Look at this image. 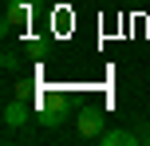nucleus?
<instances>
[{
    "mask_svg": "<svg viewBox=\"0 0 150 146\" xmlns=\"http://www.w3.org/2000/svg\"><path fill=\"white\" fill-rule=\"evenodd\" d=\"M32 8H36V0H8L4 4V36H12L20 24L32 20Z\"/></svg>",
    "mask_w": 150,
    "mask_h": 146,
    "instance_id": "f03ea898",
    "label": "nucleus"
},
{
    "mask_svg": "<svg viewBox=\"0 0 150 146\" xmlns=\"http://www.w3.org/2000/svg\"><path fill=\"white\" fill-rule=\"evenodd\" d=\"M75 126H79V134L83 138H99V134L107 130V118H103V111H79V118H75Z\"/></svg>",
    "mask_w": 150,
    "mask_h": 146,
    "instance_id": "20e7f679",
    "label": "nucleus"
},
{
    "mask_svg": "<svg viewBox=\"0 0 150 146\" xmlns=\"http://www.w3.org/2000/svg\"><path fill=\"white\" fill-rule=\"evenodd\" d=\"M28 118H32V99L12 95V99L4 103V126H8V130H16V126H24Z\"/></svg>",
    "mask_w": 150,
    "mask_h": 146,
    "instance_id": "7ed1b4c3",
    "label": "nucleus"
},
{
    "mask_svg": "<svg viewBox=\"0 0 150 146\" xmlns=\"http://www.w3.org/2000/svg\"><path fill=\"white\" fill-rule=\"evenodd\" d=\"M0 63H4V71H16V67H20V55H16V51H4Z\"/></svg>",
    "mask_w": 150,
    "mask_h": 146,
    "instance_id": "423d86ee",
    "label": "nucleus"
},
{
    "mask_svg": "<svg viewBox=\"0 0 150 146\" xmlns=\"http://www.w3.org/2000/svg\"><path fill=\"white\" fill-rule=\"evenodd\" d=\"M99 142H103V146H134L142 138H138V130H122V126H119V130H103Z\"/></svg>",
    "mask_w": 150,
    "mask_h": 146,
    "instance_id": "39448f33",
    "label": "nucleus"
},
{
    "mask_svg": "<svg viewBox=\"0 0 150 146\" xmlns=\"http://www.w3.org/2000/svg\"><path fill=\"white\" fill-rule=\"evenodd\" d=\"M40 123H44V126H59L63 123V118H67V99H63V95H40Z\"/></svg>",
    "mask_w": 150,
    "mask_h": 146,
    "instance_id": "f257e3e1",
    "label": "nucleus"
}]
</instances>
